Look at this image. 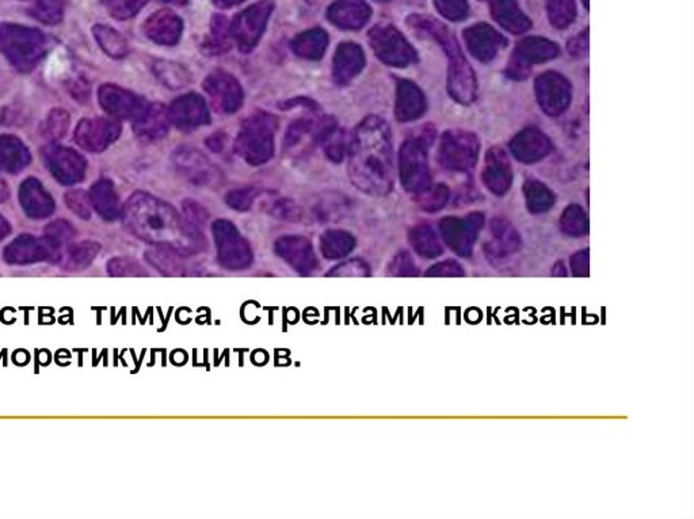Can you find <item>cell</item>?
Masks as SVG:
<instances>
[{
    "instance_id": "1",
    "label": "cell",
    "mask_w": 694,
    "mask_h": 519,
    "mask_svg": "<svg viewBox=\"0 0 694 519\" xmlns=\"http://www.w3.org/2000/svg\"><path fill=\"white\" fill-rule=\"evenodd\" d=\"M124 225L136 238L173 250L179 255L201 251L204 234L187 223L171 205L148 196L134 194L124 209Z\"/></svg>"
},
{
    "instance_id": "2",
    "label": "cell",
    "mask_w": 694,
    "mask_h": 519,
    "mask_svg": "<svg viewBox=\"0 0 694 519\" xmlns=\"http://www.w3.org/2000/svg\"><path fill=\"white\" fill-rule=\"evenodd\" d=\"M213 236L218 247V262L227 270H243L252 265V249L234 224L226 220L216 221Z\"/></svg>"
},
{
    "instance_id": "3",
    "label": "cell",
    "mask_w": 694,
    "mask_h": 519,
    "mask_svg": "<svg viewBox=\"0 0 694 519\" xmlns=\"http://www.w3.org/2000/svg\"><path fill=\"white\" fill-rule=\"evenodd\" d=\"M273 12V4L263 0L237 15L232 25V34L239 42L240 48L249 49L257 44Z\"/></svg>"
},
{
    "instance_id": "4",
    "label": "cell",
    "mask_w": 694,
    "mask_h": 519,
    "mask_svg": "<svg viewBox=\"0 0 694 519\" xmlns=\"http://www.w3.org/2000/svg\"><path fill=\"white\" fill-rule=\"evenodd\" d=\"M276 254L303 276H308L318 268L313 244L302 236H284L279 239L276 243Z\"/></svg>"
},
{
    "instance_id": "5",
    "label": "cell",
    "mask_w": 694,
    "mask_h": 519,
    "mask_svg": "<svg viewBox=\"0 0 694 519\" xmlns=\"http://www.w3.org/2000/svg\"><path fill=\"white\" fill-rule=\"evenodd\" d=\"M270 125L271 120H268V117H254L245 123V128H243L239 139L240 154L249 151L250 147L255 144L252 152V154L257 152L255 162L268 159L271 154V132H273Z\"/></svg>"
},
{
    "instance_id": "6",
    "label": "cell",
    "mask_w": 694,
    "mask_h": 519,
    "mask_svg": "<svg viewBox=\"0 0 694 519\" xmlns=\"http://www.w3.org/2000/svg\"><path fill=\"white\" fill-rule=\"evenodd\" d=\"M369 9L363 0H338L330 7L329 18L343 29H358L368 20Z\"/></svg>"
},
{
    "instance_id": "7",
    "label": "cell",
    "mask_w": 694,
    "mask_h": 519,
    "mask_svg": "<svg viewBox=\"0 0 694 519\" xmlns=\"http://www.w3.org/2000/svg\"><path fill=\"white\" fill-rule=\"evenodd\" d=\"M148 36L155 41L174 45L181 37L182 21L174 13L162 10L147 21Z\"/></svg>"
},
{
    "instance_id": "8",
    "label": "cell",
    "mask_w": 694,
    "mask_h": 519,
    "mask_svg": "<svg viewBox=\"0 0 694 519\" xmlns=\"http://www.w3.org/2000/svg\"><path fill=\"white\" fill-rule=\"evenodd\" d=\"M4 257L9 263H34L47 258V250L36 239L23 236L7 247Z\"/></svg>"
},
{
    "instance_id": "9",
    "label": "cell",
    "mask_w": 694,
    "mask_h": 519,
    "mask_svg": "<svg viewBox=\"0 0 694 519\" xmlns=\"http://www.w3.org/2000/svg\"><path fill=\"white\" fill-rule=\"evenodd\" d=\"M356 241L345 231H327L321 239V254L327 260H342L355 249Z\"/></svg>"
},
{
    "instance_id": "10",
    "label": "cell",
    "mask_w": 694,
    "mask_h": 519,
    "mask_svg": "<svg viewBox=\"0 0 694 519\" xmlns=\"http://www.w3.org/2000/svg\"><path fill=\"white\" fill-rule=\"evenodd\" d=\"M176 166L184 175L189 176L190 181L197 182L198 184L204 183L210 178L212 167L208 165V160L202 155L197 154V151H181L178 154Z\"/></svg>"
},
{
    "instance_id": "11",
    "label": "cell",
    "mask_w": 694,
    "mask_h": 519,
    "mask_svg": "<svg viewBox=\"0 0 694 519\" xmlns=\"http://www.w3.org/2000/svg\"><path fill=\"white\" fill-rule=\"evenodd\" d=\"M98 252H99V244L92 243V242L76 244V246L71 247L70 251H68L63 268L67 271L84 270V268H89Z\"/></svg>"
},
{
    "instance_id": "12",
    "label": "cell",
    "mask_w": 694,
    "mask_h": 519,
    "mask_svg": "<svg viewBox=\"0 0 694 519\" xmlns=\"http://www.w3.org/2000/svg\"><path fill=\"white\" fill-rule=\"evenodd\" d=\"M337 55L339 62H337L335 67V78L346 81L358 71V47L353 44L340 45Z\"/></svg>"
},
{
    "instance_id": "13",
    "label": "cell",
    "mask_w": 694,
    "mask_h": 519,
    "mask_svg": "<svg viewBox=\"0 0 694 519\" xmlns=\"http://www.w3.org/2000/svg\"><path fill=\"white\" fill-rule=\"evenodd\" d=\"M327 36L323 30L305 31L297 37L295 41V48L297 54L305 57H319L326 48Z\"/></svg>"
},
{
    "instance_id": "14",
    "label": "cell",
    "mask_w": 694,
    "mask_h": 519,
    "mask_svg": "<svg viewBox=\"0 0 694 519\" xmlns=\"http://www.w3.org/2000/svg\"><path fill=\"white\" fill-rule=\"evenodd\" d=\"M110 276L115 277H141L147 276L145 268L132 258H116L107 265Z\"/></svg>"
},
{
    "instance_id": "15",
    "label": "cell",
    "mask_w": 694,
    "mask_h": 519,
    "mask_svg": "<svg viewBox=\"0 0 694 519\" xmlns=\"http://www.w3.org/2000/svg\"><path fill=\"white\" fill-rule=\"evenodd\" d=\"M109 12L117 18H129L137 14L148 4V0H104Z\"/></svg>"
},
{
    "instance_id": "16",
    "label": "cell",
    "mask_w": 694,
    "mask_h": 519,
    "mask_svg": "<svg viewBox=\"0 0 694 519\" xmlns=\"http://www.w3.org/2000/svg\"><path fill=\"white\" fill-rule=\"evenodd\" d=\"M371 274L366 263L360 260H347L335 266L327 277H368Z\"/></svg>"
},
{
    "instance_id": "17",
    "label": "cell",
    "mask_w": 694,
    "mask_h": 519,
    "mask_svg": "<svg viewBox=\"0 0 694 519\" xmlns=\"http://www.w3.org/2000/svg\"><path fill=\"white\" fill-rule=\"evenodd\" d=\"M47 241L52 246H60V244L65 243L70 241L73 236V229L68 224L56 223L47 226Z\"/></svg>"
},
{
    "instance_id": "18",
    "label": "cell",
    "mask_w": 694,
    "mask_h": 519,
    "mask_svg": "<svg viewBox=\"0 0 694 519\" xmlns=\"http://www.w3.org/2000/svg\"><path fill=\"white\" fill-rule=\"evenodd\" d=\"M34 13L44 21H56L60 17V7L57 0H36Z\"/></svg>"
},
{
    "instance_id": "19",
    "label": "cell",
    "mask_w": 694,
    "mask_h": 519,
    "mask_svg": "<svg viewBox=\"0 0 694 519\" xmlns=\"http://www.w3.org/2000/svg\"><path fill=\"white\" fill-rule=\"evenodd\" d=\"M273 215L276 216V218H282V220H300L299 209L296 208V205L290 204L289 201L277 202Z\"/></svg>"
},
{
    "instance_id": "20",
    "label": "cell",
    "mask_w": 694,
    "mask_h": 519,
    "mask_svg": "<svg viewBox=\"0 0 694 519\" xmlns=\"http://www.w3.org/2000/svg\"><path fill=\"white\" fill-rule=\"evenodd\" d=\"M254 194L249 193V191H235L229 194L228 204L231 208L237 210H247L252 207Z\"/></svg>"
},
{
    "instance_id": "21",
    "label": "cell",
    "mask_w": 694,
    "mask_h": 519,
    "mask_svg": "<svg viewBox=\"0 0 694 519\" xmlns=\"http://www.w3.org/2000/svg\"><path fill=\"white\" fill-rule=\"evenodd\" d=\"M213 2H215L218 7L227 9V7L236 6V4H242L243 0H213Z\"/></svg>"
},
{
    "instance_id": "22",
    "label": "cell",
    "mask_w": 694,
    "mask_h": 519,
    "mask_svg": "<svg viewBox=\"0 0 694 519\" xmlns=\"http://www.w3.org/2000/svg\"><path fill=\"white\" fill-rule=\"evenodd\" d=\"M7 232H9V225L0 217V241L6 236Z\"/></svg>"
},
{
    "instance_id": "23",
    "label": "cell",
    "mask_w": 694,
    "mask_h": 519,
    "mask_svg": "<svg viewBox=\"0 0 694 519\" xmlns=\"http://www.w3.org/2000/svg\"><path fill=\"white\" fill-rule=\"evenodd\" d=\"M163 2H168V4H184V2H186V0H163Z\"/></svg>"
}]
</instances>
